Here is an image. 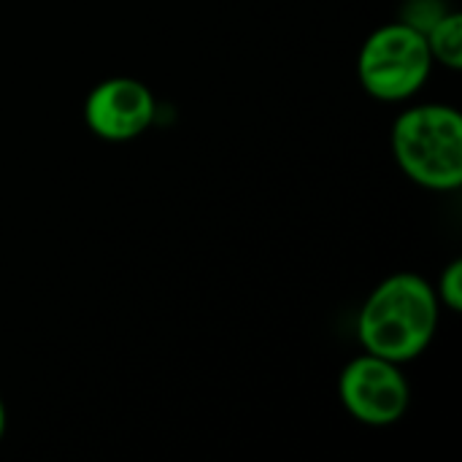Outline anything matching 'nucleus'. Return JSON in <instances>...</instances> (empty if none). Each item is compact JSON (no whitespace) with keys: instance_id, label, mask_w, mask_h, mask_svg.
<instances>
[{"instance_id":"7ed1b4c3","label":"nucleus","mask_w":462,"mask_h":462,"mask_svg":"<svg viewBox=\"0 0 462 462\" xmlns=\"http://www.w3.org/2000/svg\"><path fill=\"white\" fill-rule=\"evenodd\" d=\"M430 68L433 57L425 35L403 22L376 27L357 57V73L365 92L387 103H398L420 92Z\"/></svg>"},{"instance_id":"f03ea898","label":"nucleus","mask_w":462,"mask_h":462,"mask_svg":"<svg viewBox=\"0 0 462 462\" xmlns=\"http://www.w3.org/2000/svg\"><path fill=\"white\" fill-rule=\"evenodd\" d=\"M393 154L420 187L449 192L462 184V116L452 106L425 103L393 125Z\"/></svg>"},{"instance_id":"423d86ee","label":"nucleus","mask_w":462,"mask_h":462,"mask_svg":"<svg viewBox=\"0 0 462 462\" xmlns=\"http://www.w3.org/2000/svg\"><path fill=\"white\" fill-rule=\"evenodd\" d=\"M433 62H441L452 70L462 68V16L460 11H449L425 32Z\"/></svg>"},{"instance_id":"20e7f679","label":"nucleus","mask_w":462,"mask_h":462,"mask_svg":"<svg viewBox=\"0 0 462 462\" xmlns=\"http://www.w3.org/2000/svg\"><path fill=\"white\" fill-rule=\"evenodd\" d=\"M344 409L363 425L387 428L395 425L409 409V382L401 371V363L384 360L379 355L355 357L338 382Z\"/></svg>"},{"instance_id":"39448f33","label":"nucleus","mask_w":462,"mask_h":462,"mask_svg":"<svg viewBox=\"0 0 462 462\" xmlns=\"http://www.w3.org/2000/svg\"><path fill=\"white\" fill-rule=\"evenodd\" d=\"M154 119V95L130 76L100 81L84 103L87 127L103 141H133Z\"/></svg>"},{"instance_id":"6e6552de","label":"nucleus","mask_w":462,"mask_h":462,"mask_svg":"<svg viewBox=\"0 0 462 462\" xmlns=\"http://www.w3.org/2000/svg\"><path fill=\"white\" fill-rule=\"evenodd\" d=\"M439 303H444L449 311H460L462 309V260H455L447 265V271L441 273L439 282Z\"/></svg>"},{"instance_id":"0eeeda50","label":"nucleus","mask_w":462,"mask_h":462,"mask_svg":"<svg viewBox=\"0 0 462 462\" xmlns=\"http://www.w3.org/2000/svg\"><path fill=\"white\" fill-rule=\"evenodd\" d=\"M452 8L447 0H406L403 3V11H401V19L403 24L414 27L417 32H428L441 16H447Z\"/></svg>"},{"instance_id":"1a4fd4ad","label":"nucleus","mask_w":462,"mask_h":462,"mask_svg":"<svg viewBox=\"0 0 462 462\" xmlns=\"http://www.w3.org/2000/svg\"><path fill=\"white\" fill-rule=\"evenodd\" d=\"M3 433H5V406L0 401V439H3Z\"/></svg>"},{"instance_id":"f257e3e1","label":"nucleus","mask_w":462,"mask_h":462,"mask_svg":"<svg viewBox=\"0 0 462 462\" xmlns=\"http://www.w3.org/2000/svg\"><path fill=\"white\" fill-rule=\"evenodd\" d=\"M439 328V295L417 273L384 279L363 303L357 336L365 352L393 363L420 357Z\"/></svg>"}]
</instances>
